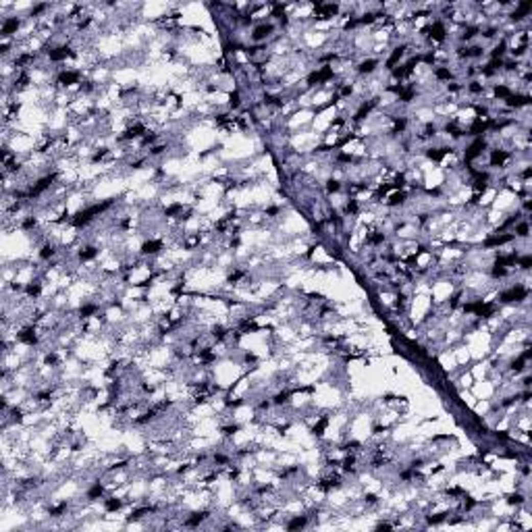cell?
I'll use <instances>...</instances> for the list:
<instances>
[{"label":"cell","instance_id":"5b68a950","mask_svg":"<svg viewBox=\"0 0 532 532\" xmlns=\"http://www.w3.org/2000/svg\"><path fill=\"white\" fill-rule=\"evenodd\" d=\"M210 518V512L208 510H202V512H194V514H190L185 518V522H183V526H187V528H198L200 524H204L206 520Z\"/></svg>","mask_w":532,"mask_h":532},{"label":"cell","instance_id":"9c48e42d","mask_svg":"<svg viewBox=\"0 0 532 532\" xmlns=\"http://www.w3.org/2000/svg\"><path fill=\"white\" fill-rule=\"evenodd\" d=\"M229 108H231V110H239V108H241V96H239L237 89L229 94Z\"/></svg>","mask_w":532,"mask_h":532},{"label":"cell","instance_id":"8992f818","mask_svg":"<svg viewBox=\"0 0 532 532\" xmlns=\"http://www.w3.org/2000/svg\"><path fill=\"white\" fill-rule=\"evenodd\" d=\"M308 526H310V516H308V514L291 516V520L285 524L287 530H304V528H308Z\"/></svg>","mask_w":532,"mask_h":532},{"label":"cell","instance_id":"3957f363","mask_svg":"<svg viewBox=\"0 0 532 532\" xmlns=\"http://www.w3.org/2000/svg\"><path fill=\"white\" fill-rule=\"evenodd\" d=\"M379 67H381L379 58H364V60L358 62L356 71H358V75H372V73H377Z\"/></svg>","mask_w":532,"mask_h":532},{"label":"cell","instance_id":"7a4b0ae2","mask_svg":"<svg viewBox=\"0 0 532 532\" xmlns=\"http://www.w3.org/2000/svg\"><path fill=\"white\" fill-rule=\"evenodd\" d=\"M165 249V241L163 239H148V241H144L142 243V249H140V254L142 256H158L160 252Z\"/></svg>","mask_w":532,"mask_h":532},{"label":"cell","instance_id":"52a82bcc","mask_svg":"<svg viewBox=\"0 0 532 532\" xmlns=\"http://www.w3.org/2000/svg\"><path fill=\"white\" fill-rule=\"evenodd\" d=\"M123 505H125V501L121 497H106L104 499V512L106 514H117V512L123 510Z\"/></svg>","mask_w":532,"mask_h":532},{"label":"cell","instance_id":"ba28073f","mask_svg":"<svg viewBox=\"0 0 532 532\" xmlns=\"http://www.w3.org/2000/svg\"><path fill=\"white\" fill-rule=\"evenodd\" d=\"M325 190H327V194H339V192H343V183L337 177H329L325 183Z\"/></svg>","mask_w":532,"mask_h":532},{"label":"cell","instance_id":"277c9868","mask_svg":"<svg viewBox=\"0 0 532 532\" xmlns=\"http://www.w3.org/2000/svg\"><path fill=\"white\" fill-rule=\"evenodd\" d=\"M21 19L19 17H7L5 21H3V38L5 40H9L13 34H17L19 31V27H21Z\"/></svg>","mask_w":532,"mask_h":532},{"label":"cell","instance_id":"6da1fadb","mask_svg":"<svg viewBox=\"0 0 532 532\" xmlns=\"http://www.w3.org/2000/svg\"><path fill=\"white\" fill-rule=\"evenodd\" d=\"M274 31H276V25H274L272 21H268V23L262 21V23L254 25L252 34H249V40H252L254 44H266L268 40L276 38V36H274Z\"/></svg>","mask_w":532,"mask_h":532}]
</instances>
